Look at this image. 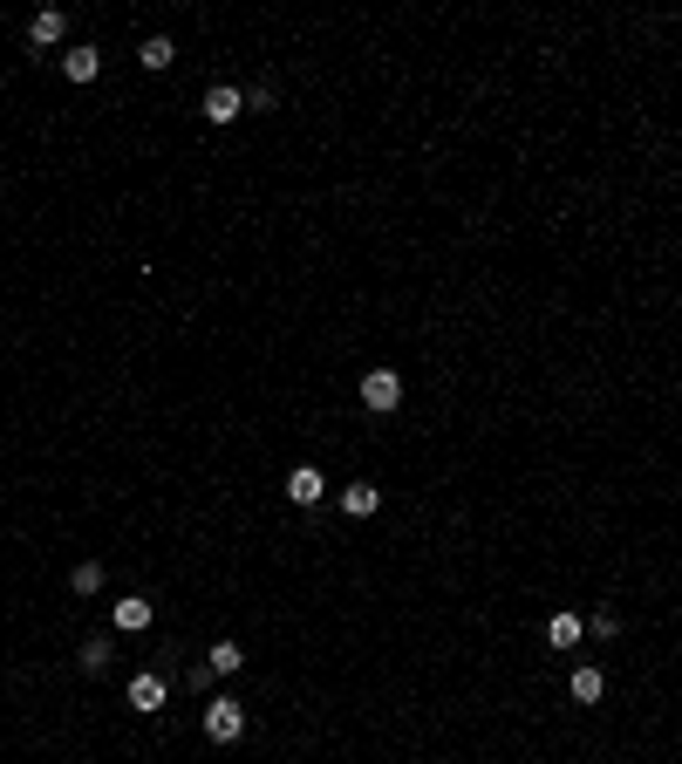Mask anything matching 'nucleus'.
Listing matches in <instances>:
<instances>
[{
	"mask_svg": "<svg viewBox=\"0 0 682 764\" xmlns=\"http://www.w3.org/2000/svg\"><path fill=\"white\" fill-rule=\"evenodd\" d=\"M573 703H601V696H607V676H601V669H594V662H580V669H573Z\"/></svg>",
	"mask_w": 682,
	"mask_h": 764,
	"instance_id": "obj_12",
	"label": "nucleus"
},
{
	"mask_svg": "<svg viewBox=\"0 0 682 764\" xmlns=\"http://www.w3.org/2000/svg\"><path fill=\"white\" fill-rule=\"evenodd\" d=\"M198 110H205V123H232V116H246V89H232V82H212Z\"/></svg>",
	"mask_w": 682,
	"mask_h": 764,
	"instance_id": "obj_3",
	"label": "nucleus"
},
{
	"mask_svg": "<svg viewBox=\"0 0 682 764\" xmlns=\"http://www.w3.org/2000/svg\"><path fill=\"white\" fill-rule=\"evenodd\" d=\"M151 621H157V608L144 601V594H130V601H116V608H110V635H144Z\"/></svg>",
	"mask_w": 682,
	"mask_h": 764,
	"instance_id": "obj_4",
	"label": "nucleus"
},
{
	"mask_svg": "<svg viewBox=\"0 0 682 764\" xmlns=\"http://www.w3.org/2000/svg\"><path fill=\"white\" fill-rule=\"evenodd\" d=\"M205 737H212V744H239V737H246V703H239V696H212V703H205Z\"/></svg>",
	"mask_w": 682,
	"mask_h": 764,
	"instance_id": "obj_2",
	"label": "nucleus"
},
{
	"mask_svg": "<svg viewBox=\"0 0 682 764\" xmlns=\"http://www.w3.org/2000/svg\"><path fill=\"white\" fill-rule=\"evenodd\" d=\"M62 76H69V82H96V76H103V48L76 41V48L62 55Z\"/></svg>",
	"mask_w": 682,
	"mask_h": 764,
	"instance_id": "obj_6",
	"label": "nucleus"
},
{
	"mask_svg": "<svg viewBox=\"0 0 682 764\" xmlns=\"http://www.w3.org/2000/svg\"><path fill=\"white\" fill-rule=\"evenodd\" d=\"M287 498L307 512V505H321V498H328V478H321L314 464H294V471H287Z\"/></svg>",
	"mask_w": 682,
	"mask_h": 764,
	"instance_id": "obj_5",
	"label": "nucleus"
},
{
	"mask_svg": "<svg viewBox=\"0 0 682 764\" xmlns=\"http://www.w3.org/2000/svg\"><path fill=\"white\" fill-rule=\"evenodd\" d=\"M273 103H280V89H273V82H253V89H246V110H273Z\"/></svg>",
	"mask_w": 682,
	"mask_h": 764,
	"instance_id": "obj_18",
	"label": "nucleus"
},
{
	"mask_svg": "<svg viewBox=\"0 0 682 764\" xmlns=\"http://www.w3.org/2000/svg\"><path fill=\"white\" fill-rule=\"evenodd\" d=\"M341 512H348V519H376V512H382V492L369 485V478H355V485L341 492Z\"/></svg>",
	"mask_w": 682,
	"mask_h": 764,
	"instance_id": "obj_9",
	"label": "nucleus"
},
{
	"mask_svg": "<svg viewBox=\"0 0 682 764\" xmlns=\"http://www.w3.org/2000/svg\"><path fill=\"white\" fill-rule=\"evenodd\" d=\"M580 635H587V614H553V621H546V642H553V649H580Z\"/></svg>",
	"mask_w": 682,
	"mask_h": 764,
	"instance_id": "obj_10",
	"label": "nucleus"
},
{
	"mask_svg": "<svg viewBox=\"0 0 682 764\" xmlns=\"http://www.w3.org/2000/svg\"><path fill=\"white\" fill-rule=\"evenodd\" d=\"M28 41H35V48H55V41H69V14H62V7H41L35 21H28Z\"/></svg>",
	"mask_w": 682,
	"mask_h": 764,
	"instance_id": "obj_7",
	"label": "nucleus"
},
{
	"mask_svg": "<svg viewBox=\"0 0 682 764\" xmlns=\"http://www.w3.org/2000/svg\"><path fill=\"white\" fill-rule=\"evenodd\" d=\"M137 62H144L151 76H164V69L178 62V41H171V35H151V41H144V48H137Z\"/></svg>",
	"mask_w": 682,
	"mask_h": 764,
	"instance_id": "obj_11",
	"label": "nucleus"
},
{
	"mask_svg": "<svg viewBox=\"0 0 682 764\" xmlns=\"http://www.w3.org/2000/svg\"><path fill=\"white\" fill-rule=\"evenodd\" d=\"M205 662H212V676H239V669H246V649H239V642H212Z\"/></svg>",
	"mask_w": 682,
	"mask_h": 764,
	"instance_id": "obj_13",
	"label": "nucleus"
},
{
	"mask_svg": "<svg viewBox=\"0 0 682 764\" xmlns=\"http://www.w3.org/2000/svg\"><path fill=\"white\" fill-rule=\"evenodd\" d=\"M69 594H103V567H96V560H76V567H69Z\"/></svg>",
	"mask_w": 682,
	"mask_h": 764,
	"instance_id": "obj_14",
	"label": "nucleus"
},
{
	"mask_svg": "<svg viewBox=\"0 0 682 764\" xmlns=\"http://www.w3.org/2000/svg\"><path fill=\"white\" fill-rule=\"evenodd\" d=\"M355 396H362L369 417H389V410L403 403V376H396V369H369V376L355 382Z\"/></svg>",
	"mask_w": 682,
	"mask_h": 764,
	"instance_id": "obj_1",
	"label": "nucleus"
},
{
	"mask_svg": "<svg viewBox=\"0 0 682 764\" xmlns=\"http://www.w3.org/2000/svg\"><path fill=\"white\" fill-rule=\"evenodd\" d=\"M587 635H594V642H614V635H621V614H614V608H594V614H587Z\"/></svg>",
	"mask_w": 682,
	"mask_h": 764,
	"instance_id": "obj_16",
	"label": "nucleus"
},
{
	"mask_svg": "<svg viewBox=\"0 0 682 764\" xmlns=\"http://www.w3.org/2000/svg\"><path fill=\"white\" fill-rule=\"evenodd\" d=\"M110 662H116V635H89V642L76 649V669H82V676H103Z\"/></svg>",
	"mask_w": 682,
	"mask_h": 764,
	"instance_id": "obj_8",
	"label": "nucleus"
},
{
	"mask_svg": "<svg viewBox=\"0 0 682 764\" xmlns=\"http://www.w3.org/2000/svg\"><path fill=\"white\" fill-rule=\"evenodd\" d=\"M212 683H219V676H212V662H191V669H185V689H191V696H205Z\"/></svg>",
	"mask_w": 682,
	"mask_h": 764,
	"instance_id": "obj_17",
	"label": "nucleus"
},
{
	"mask_svg": "<svg viewBox=\"0 0 682 764\" xmlns=\"http://www.w3.org/2000/svg\"><path fill=\"white\" fill-rule=\"evenodd\" d=\"M130 703H137V710H157V703H164V676H137V683H130Z\"/></svg>",
	"mask_w": 682,
	"mask_h": 764,
	"instance_id": "obj_15",
	"label": "nucleus"
}]
</instances>
